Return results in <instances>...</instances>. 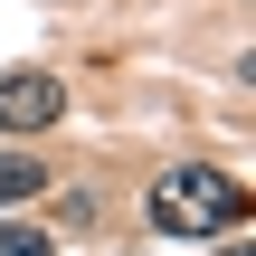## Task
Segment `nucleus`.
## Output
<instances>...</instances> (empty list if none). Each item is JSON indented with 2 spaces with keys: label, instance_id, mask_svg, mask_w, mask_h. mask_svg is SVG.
<instances>
[{
  "label": "nucleus",
  "instance_id": "nucleus-1",
  "mask_svg": "<svg viewBox=\"0 0 256 256\" xmlns=\"http://www.w3.org/2000/svg\"><path fill=\"white\" fill-rule=\"evenodd\" d=\"M142 218H152L162 238H238V228H247V190H238L228 171H209V162H171V171L152 180Z\"/></svg>",
  "mask_w": 256,
  "mask_h": 256
},
{
  "label": "nucleus",
  "instance_id": "nucleus-2",
  "mask_svg": "<svg viewBox=\"0 0 256 256\" xmlns=\"http://www.w3.org/2000/svg\"><path fill=\"white\" fill-rule=\"evenodd\" d=\"M66 114V86L48 76V66H19V76H0V133H48Z\"/></svg>",
  "mask_w": 256,
  "mask_h": 256
},
{
  "label": "nucleus",
  "instance_id": "nucleus-3",
  "mask_svg": "<svg viewBox=\"0 0 256 256\" xmlns=\"http://www.w3.org/2000/svg\"><path fill=\"white\" fill-rule=\"evenodd\" d=\"M38 190H48L38 152H0V209H19V200H38Z\"/></svg>",
  "mask_w": 256,
  "mask_h": 256
},
{
  "label": "nucleus",
  "instance_id": "nucleus-4",
  "mask_svg": "<svg viewBox=\"0 0 256 256\" xmlns=\"http://www.w3.org/2000/svg\"><path fill=\"white\" fill-rule=\"evenodd\" d=\"M0 256H57V238H48V228H28V218H10V209H0Z\"/></svg>",
  "mask_w": 256,
  "mask_h": 256
},
{
  "label": "nucleus",
  "instance_id": "nucleus-5",
  "mask_svg": "<svg viewBox=\"0 0 256 256\" xmlns=\"http://www.w3.org/2000/svg\"><path fill=\"white\" fill-rule=\"evenodd\" d=\"M218 256H247V247H218Z\"/></svg>",
  "mask_w": 256,
  "mask_h": 256
}]
</instances>
